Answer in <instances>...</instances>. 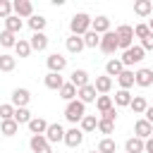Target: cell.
<instances>
[{
  "mask_svg": "<svg viewBox=\"0 0 153 153\" xmlns=\"http://www.w3.org/2000/svg\"><path fill=\"white\" fill-rule=\"evenodd\" d=\"M91 17L86 14V12H76L72 19H69V31H72V36H86L88 31H91Z\"/></svg>",
  "mask_w": 153,
  "mask_h": 153,
  "instance_id": "obj_1",
  "label": "cell"
},
{
  "mask_svg": "<svg viewBox=\"0 0 153 153\" xmlns=\"http://www.w3.org/2000/svg\"><path fill=\"white\" fill-rule=\"evenodd\" d=\"M84 117H86V105H84L79 98H76V100H69V103H67V108H65V120H67V122H72V124L76 127Z\"/></svg>",
  "mask_w": 153,
  "mask_h": 153,
  "instance_id": "obj_2",
  "label": "cell"
},
{
  "mask_svg": "<svg viewBox=\"0 0 153 153\" xmlns=\"http://www.w3.org/2000/svg\"><path fill=\"white\" fill-rule=\"evenodd\" d=\"M115 33H117V41H120L122 53L129 50V48L134 45V26H129V24H120V26L115 29Z\"/></svg>",
  "mask_w": 153,
  "mask_h": 153,
  "instance_id": "obj_3",
  "label": "cell"
},
{
  "mask_svg": "<svg viewBox=\"0 0 153 153\" xmlns=\"http://www.w3.org/2000/svg\"><path fill=\"white\" fill-rule=\"evenodd\" d=\"M143 55H146V50H143L141 45H131L129 50H124V53H122V57H120V60H122V65H124L127 69H131L134 65H139V62L143 60Z\"/></svg>",
  "mask_w": 153,
  "mask_h": 153,
  "instance_id": "obj_4",
  "label": "cell"
},
{
  "mask_svg": "<svg viewBox=\"0 0 153 153\" xmlns=\"http://www.w3.org/2000/svg\"><path fill=\"white\" fill-rule=\"evenodd\" d=\"M100 50L105 55H112L115 50H120V41H117V33L115 31H108L100 36Z\"/></svg>",
  "mask_w": 153,
  "mask_h": 153,
  "instance_id": "obj_5",
  "label": "cell"
},
{
  "mask_svg": "<svg viewBox=\"0 0 153 153\" xmlns=\"http://www.w3.org/2000/svg\"><path fill=\"white\" fill-rule=\"evenodd\" d=\"M29 148H31V153H53V148H50L45 134H36V136H31V139H29Z\"/></svg>",
  "mask_w": 153,
  "mask_h": 153,
  "instance_id": "obj_6",
  "label": "cell"
},
{
  "mask_svg": "<svg viewBox=\"0 0 153 153\" xmlns=\"http://www.w3.org/2000/svg\"><path fill=\"white\" fill-rule=\"evenodd\" d=\"M10 103H12L14 108H26V105L31 103V93H29V88H14L12 96H10Z\"/></svg>",
  "mask_w": 153,
  "mask_h": 153,
  "instance_id": "obj_7",
  "label": "cell"
},
{
  "mask_svg": "<svg viewBox=\"0 0 153 153\" xmlns=\"http://www.w3.org/2000/svg\"><path fill=\"white\" fill-rule=\"evenodd\" d=\"M12 10H14V14H17L19 19L33 17V5H31V0H14V2H12Z\"/></svg>",
  "mask_w": 153,
  "mask_h": 153,
  "instance_id": "obj_8",
  "label": "cell"
},
{
  "mask_svg": "<svg viewBox=\"0 0 153 153\" xmlns=\"http://www.w3.org/2000/svg\"><path fill=\"white\" fill-rule=\"evenodd\" d=\"M134 136H139V139H143V141L151 139V136H153V124H151L148 120H143V117L136 120V122H134Z\"/></svg>",
  "mask_w": 153,
  "mask_h": 153,
  "instance_id": "obj_9",
  "label": "cell"
},
{
  "mask_svg": "<svg viewBox=\"0 0 153 153\" xmlns=\"http://www.w3.org/2000/svg\"><path fill=\"white\" fill-rule=\"evenodd\" d=\"M65 127L62 124H57V122H53V124H48V131H45V139H48V143H60V141H65Z\"/></svg>",
  "mask_w": 153,
  "mask_h": 153,
  "instance_id": "obj_10",
  "label": "cell"
},
{
  "mask_svg": "<svg viewBox=\"0 0 153 153\" xmlns=\"http://www.w3.org/2000/svg\"><path fill=\"white\" fill-rule=\"evenodd\" d=\"M45 62H48V69H50V72H55V74H60V72L67 67V57H65V55H60V53H50Z\"/></svg>",
  "mask_w": 153,
  "mask_h": 153,
  "instance_id": "obj_11",
  "label": "cell"
},
{
  "mask_svg": "<svg viewBox=\"0 0 153 153\" xmlns=\"http://www.w3.org/2000/svg\"><path fill=\"white\" fill-rule=\"evenodd\" d=\"M134 79H136V86L148 88V86H153V69L141 67V69H136V72H134Z\"/></svg>",
  "mask_w": 153,
  "mask_h": 153,
  "instance_id": "obj_12",
  "label": "cell"
},
{
  "mask_svg": "<svg viewBox=\"0 0 153 153\" xmlns=\"http://www.w3.org/2000/svg\"><path fill=\"white\" fill-rule=\"evenodd\" d=\"M81 141H84V131H81L79 127H72V129H67V134H65V143H67L69 148H76V146H81Z\"/></svg>",
  "mask_w": 153,
  "mask_h": 153,
  "instance_id": "obj_13",
  "label": "cell"
},
{
  "mask_svg": "<svg viewBox=\"0 0 153 153\" xmlns=\"http://www.w3.org/2000/svg\"><path fill=\"white\" fill-rule=\"evenodd\" d=\"M124 153H146V141L139 136H129L124 141Z\"/></svg>",
  "mask_w": 153,
  "mask_h": 153,
  "instance_id": "obj_14",
  "label": "cell"
},
{
  "mask_svg": "<svg viewBox=\"0 0 153 153\" xmlns=\"http://www.w3.org/2000/svg\"><path fill=\"white\" fill-rule=\"evenodd\" d=\"M91 31H96L98 36H103V33L112 31V29H110V19H108L105 14H98V17L91 22Z\"/></svg>",
  "mask_w": 153,
  "mask_h": 153,
  "instance_id": "obj_15",
  "label": "cell"
},
{
  "mask_svg": "<svg viewBox=\"0 0 153 153\" xmlns=\"http://www.w3.org/2000/svg\"><path fill=\"white\" fill-rule=\"evenodd\" d=\"M43 84H45V88H50V91H60V88L65 86V79H62V74L48 72V74L43 76Z\"/></svg>",
  "mask_w": 153,
  "mask_h": 153,
  "instance_id": "obj_16",
  "label": "cell"
},
{
  "mask_svg": "<svg viewBox=\"0 0 153 153\" xmlns=\"http://www.w3.org/2000/svg\"><path fill=\"white\" fill-rule=\"evenodd\" d=\"M76 98L86 105V103H96V98H98V91H96V86L93 84H88V86H84V88H79L76 91Z\"/></svg>",
  "mask_w": 153,
  "mask_h": 153,
  "instance_id": "obj_17",
  "label": "cell"
},
{
  "mask_svg": "<svg viewBox=\"0 0 153 153\" xmlns=\"http://www.w3.org/2000/svg\"><path fill=\"white\" fill-rule=\"evenodd\" d=\"M124 69H127V67L122 65V60H120V57H112V60H108V65H105V74H108L110 79H112V76L117 79Z\"/></svg>",
  "mask_w": 153,
  "mask_h": 153,
  "instance_id": "obj_18",
  "label": "cell"
},
{
  "mask_svg": "<svg viewBox=\"0 0 153 153\" xmlns=\"http://www.w3.org/2000/svg\"><path fill=\"white\" fill-rule=\"evenodd\" d=\"M93 86H96V91H98V96H108V93L112 91V79H110L108 74H103V76H96V81H93Z\"/></svg>",
  "mask_w": 153,
  "mask_h": 153,
  "instance_id": "obj_19",
  "label": "cell"
},
{
  "mask_svg": "<svg viewBox=\"0 0 153 153\" xmlns=\"http://www.w3.org/2000/svg\"><path fill=\"white\" fill-rule=\"evenodd\" d=\"M29 43H31V50H36V53H43V50L48 48V36H45L43 31H41V33H31Z\"/></svg>",
  "mask_w": 153,
  "mask_h": 153,
  "instance_id": "obj_20",
  "label": "cell"
},
{
  "mask_svg": "<svg viewBox=\"0 0 153 153\" xmlns=\"http://www.w3.org/2000/svg\"><path fill=\"white\" fill-rule=\"evenodd\" d=\"M65 45H67V50H69L72 55H79V53L86 48V45H84V36H72V33H69V38L65 41Z\"/></svg>",
  "mask_w": 153,
  "mask_h": 153,
  "instance_id": "obj_21",
  "label": "cell"
},
{
  "mask_svg": "<svg viewBox=\"0 0 153 153\" xmlns=\"http://www.w3.org/2000/svg\"><path fill=\"white\" fill-rule=\"evenodd\" d=\"M69 81L76 86V88H84V86H88L91 81H88V72L86 69H74L72 72V76H69Z\"/></svg>",
  "mask_w": 153,
  "mask_h": 153,
  "instance_id": "obj_22",
  "label": "cell"
},
{
  "mask_svg": "<svg viewBox=\"0 0 153 153\" xmlns=\"http://www.w3.org/2000/svg\"><path fill=\"white\" fill-rule=\"evenodd\" d=\"M117 84H120V88H124V91H129L134 84H136V79H134V69H124L120 76H117Z\"/></svg>",
  "mask_w": 153,
  "mask_h": 153,
  "instance_id": "obj_23",
  "label": "cell"
},
{
  "mask_svg": "<svg viewBox=\"0 0 153 153\" xmlns=\"http://www.w3.org/2000/svg\"><path fill=\"white\" fill-rule=\"evenodd\" d=\"M2 24H5V31H10V33H14V36H17V33L22 31V26H24V22H22V19H19L17 14H12V17H7V19L2 22Z\"/></svg>",
  "mask_w": 153,
  "mask_h": 153,
  "instance_id": "obj_24",
  "label": "cell"
},
{
  "mask_svg": "<svg viewBox=\"0 0 153 153\" xmlns=\"http://www.w3.org/2000/svg\"><path fill=\"white\" fill-rule=\"evenodd\" d=\"M76 91H79V88H76L72 81H65V86H62L57 93H60V98H62V100H67V103H69V100H76Z\"/></svg>",
  "mask_w": 153,
  "mask_h": 153,
  "instance_id": "obj_25",
  "label": "cell"
},
{
  "mask_svg": "<svg viewBox=\"0 0 153 153\" xmlns=\"http://www.w3.org/2000/svg\"><path fill=\"white\" fill-rule=\"evenodd\" d=\"M26 127H29V131H31L33 136H36V134H45V131H48V122H45L43 117H33Z\"/></svg>",
  "mask_w": 153,
  "mask_h": 153,
  "instance_id": "obj_26",
  "label": "cell"
},
{
  "mask_svg": "<svg viewBox=\"0 0 153 153\" xmlns=\"http://www.w3.org/2000/svg\"><path fill=\"white\" fill-rule=\"evenodd\" d=\"M134 12L139 17H148L153 12V0H136L134 2Z\"/></svg>",
  "mask_w": 153,
  "mask_h": 153,
  "instance_id": "obj_27",
  "label": "cell"
},
{
  "mask_svg": "<svg viewBox=\"0 0 153 153\" xmlns=\"http://www.w3.org/2000/svg\"><path fill=\"white\" fill-rule=\"evenodd\" d=\"M45 24H48V19H45L43 14H33V17H29V29H31L33 33H41V31L45 29Z\"/></svg>",
  "mask_w": 153,
  "mask_h": 153,
  "instance_id": "obj_28",
  "label": "cell"
},
{
  "mask_svg": "<svg viewBox=\"0 0 153 153\" xmlns=\"http://www.w3.org/2000/svg\"><path fill=\"white\" fill-rule=\"evenodd\" d=\"M79 129H81L84 134H88V131H96V129H98V117H96V115H86V117L79 122Z\"/></svg>",
  "mask_w": 153,
  "mask_h": 153,
  "instance_id": "obj_29",
  "label": "cell"
},
{
  "mask_svg": "<svg viewBox=\"0 0 153 153\" xmlns=\"http://www.w3.org/2000/svg\"><path fill=\"white\" fill-rule=\"evenodd\" d=\"M19 131V124L14 120H0V134L2 136H14Z\"/></svg>",
  "mask_w": 153,
  "mask_h": 153,
  "instance_id": "obj_30",
  "label": "cell"
},
{
  "mask_svg": "<svg viewBox=\"0 0 153 153\" xmlns=\"http://www.w3.org/2000/svg\"><path fill=\"white\" fill-rule=\"evenodd\" d=\"M98 153H117V143H115V139H110V136H103L100 141H98V148H96Z\"/></svg>",
  "mask_w": 153,
  "mask_h": 153,
  "instance_id": "obj_31",
  "label": "cell"
},
{
  "mask_svg": "<svg viewBox=\"0 0 153 153\" xmlns=\"http://www.w3.org/2000/svg\"><path fill=\"white\" fill-rule=\"evenodd\" d=\"M129 108L134 110V115H143V112L148 110V103H146V98H143V96H134V98H131V103H129Z\"/></svg>",
  "mask_w": 153,
  "mask_h": 153,
  "instance_id": "obj_32",
  "label": "cell"
},
{
  "mask_svg": "<svg viewBox=\"0 0 153 153\" xmlns=\"http://www.w3.org/2000/svg\"><path fill=\"white\" fill-rule=\"evenodd\" d=\"M14 67H17V57L10 53H2L0 55V72H12Z\"/></svg>",
  "mask_w": 153,
  "mask_h": 153,
  "instance_id": "obj_33",
  "label": "cell"
},
{
  "mask_svg": "<svg viewBox=\"0 0 153 153\" xmlns=\"http://www.w3.org/2000/svg\"><path fill=\"white\" fill-rule=\"evenodd\" d=\"M14 53H17V57H29L33 50H31V43H29L26 38H19L17 45H14Z\"/></svg>",
  "mask_w": 153,
  "mask_h": 153,
  "instance_id": "obj_34",
  "label": "cell"
},
{
  "mask_svg": "<svg viewBox=\"0 0 153 153\" xmlns=\"http://www.w3.org/2000/svg\"><path fill=\"white\" fill-rule=\"evenodd\" d=\"M131 98H134V96H131L129 91H124V88H120V91L115 93V105H117V108H129V103H131Z\"/></svg>",
  "mask_w": 153,
  "mask_h": 153,
  "instance_id": "obj_35",
  "label": "cell"
},
{
  "mask_svg": "<svg viewBox=\"0 0 153 153\" xmlns=\"http://www.w3.org/2000/svg\"><path fill=\"white\" fill-rule=\"evenodd\" d=\"M31 120H33V115L29 112V108H17L14 110V122L17 124H29Z\"/></svg>",
  "mask_w": 153,
  "mask_h": 153,
  "instance_id": "obj_36",
  "label": "cell"
},
{
  "mask_svg": "<svg viewBox=\"0 0 153 153\" xmlns=\"http://www.w3.org/2000/svg\"><path fill=\"white\" fill-rule=\"evenodd\" d=\"M17 41H19V38H17L14 33H10V31H5V29L0 31V45H2V48H14Z\"/></svg>",
  "mask_w": 153,
  "mask_h": 153,
  "instance_id": "obj_37",
  "label": "cell"
},
{
  "mask_svg": "<svg viewBox=\"0 0 153 153\" xmlns=\"http://www.w3.org/2000/svg\"><path fill=\"white\" fill-rule=\"evenodd\" d=\"M96 108H98V112L103 115V112H108L110 108H115V103H112L110 96H98V98H96Z\"/></svg>",
  "mask_w": 153,
  "mask_h": 153,
  "instance_id": "obj_38",
  "label": "cell"
},
{
  "mask_svg": "<svg viewBox=\"0 0 153 153\" xmlns=\"http://www.w3.org/2000/svg\"><path fill=\"white\" fill-rule=\"evenodd\" d=\"M84 45H86V48H100V36H98L96 31H88V33L84 36Z\"/></svg>",
  "mask_w": 153,
  "mask_h": 153,
  "instance_id": "obj_39",
  "label": "cell"
},
{
  "mask_svg": "<svg viewBox=\"0 0 153 153\" xmlns=\"http://www.w3.org/2000/svg\"><path fill=\"white\" fill-rule=\"evenodd\" d=\"M14 105L12 103H2L0 105V120H14Z\"/></svg>",
  "mask_w": 153,
  "mask_h": 153,
  "instance_id": "obj_40",
  "label": "cell"
},
{
  "mask_svg": "<svg viewBox=\"0 0 153 153\" xmlns=\"http://www.w3.org/2000/svg\"><path fill=\"white\" fill-rule=\"evenodd\" d=\"M98 131L100 134H112L115 131V122H108V120H103V117H98Z\"/></svg>",
  "mask_w": 153,
  "mask_h": 153,
  "instance_id": "obj_41",
  "label": "cell"
},
{
  "mask_svg": "<svg viewBox=\"0 0 153 153\" xmlns=\"http://www.w3.org/2000/svg\"><path fill=\"white\" fill-rule=\"evenodd\" d=\"M14 14V10H12V2L10 0H0V19L5 22L7 17H12Z\"/></svg>",
  "mask_w": 153,
  "mask_h": 153,
  "instance_id": "obj_42",
  "label": "cell"
},
{
  "mask_svg": "<svg viewBox=\"0 0 153 153\" xmlns=\"http://www.w3.org/2000/svg\"><path fill=\"white\" fill-rule=\"evenodd\" d=\"M151 36V29H148V24H136L134 26V38H148Z\"/></svg>",
  "mask_w": 153,
  "mask_h": 153,
  "instance_id": "obj_43",
  "label": "cell"
},
{
  "mask_svg": "<svg viewBox=\"0 0 153 153\" xmlns=\"http://www.w3.org/2000/svg\"><path fill=\"white\" fill-rule=\"evenodd\" d=\"M100 117H103V120H108V122H115V120H117V108H110V110H108V112H103Z\"/></svg>",
  "mask_w": 153,
  "mask_h": 153,
  "instance_id": "obj_44",
  "label": "cell"
},
{
  "mask_svg": "<svg viewBox=\"0 0 153 153\" xmlns=\"http://www.w3.org/2000/svg\"><path fill=\"white\" fill-rule=\"evenodd\" d=\"M139 45H141V48H143V50H146V53H148V50H153V33H151V36H148V38H143V41H141V43H139Z\"/></svg>",
  "mask_w": 153,
  "mask_h": 153,
  "instance_id": "obj_45",
  "label": "cell"
},
{
  "mask_svg": "<svg viewBox=\"0 0 153 153\" xmlns=\"http://www.w3.org/2000/svg\"><path fill=\"white\" fill-rule=\"evenodd\" d=\"M143 120H148V122L153 124V105H148V110L143 112Z\"/></svg>",
  "mask_w": 153,
  "mask_h": 153,
  "instance_id": "obj_46",
  "label": "cell"
},
{
  "mask_svg": "<svg viewBox=\"0 0 153 153\" xmlns=\"http://www.w3.org/2000/svg\"><path fill=\"white\" fill-rule=\"evenodd\" d=\"M146 153H153V136L146 139Z\"/></svg>",
  "mask_w": 153,
  "mask_h": 153,
  "instance_id": "obj_47",
  "label": "cell"
},
{
  "mask_svg": "<svg viewBox=\"0 0 153 153\" xmlns=\"http://www.w3.org/2000/svg\"><path fill=\"white\" fill-rule=\"evenodd\" d=\"M148 29H151V33H153V19H151V22H148Z\"/></svg>",
  "mask_w": 153,
  "mask_h": 153,
  "instance_id": "obj_48",
  "label": "cell"
},
{
  "mask_svg": "<svg viewBox=\"0 0 153 153\" xmlns=\"http://www.w3.org/2000/svg\"><path fill=\"white\" fill-rule=\"evenodd\" d=\"M88 153H98V151H88Z\"/></svg>",
  "mask_w": 153,
  "mask_h": 153,
  "instance_id": "obj_49",
  "label": "cell"
},
{
  "mask_svg": "<svg viewBox=\"0 0 153 153\" xmlns=\"http://www.w3.org/2000/svg\"><path fill=\"white\" fill-rule=\"evenodd\" d=\"M0 22H2V19H0Z\"/></svg>",
  "mask_w": 153,
  "mask_h": 153,
  "instance_id": "obj_50",
  "label": "cell"
}]
</instances>
